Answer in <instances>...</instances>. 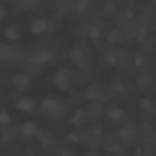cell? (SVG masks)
Here are the masks:
<instances>
[{"label":"cell","mask_w":156,"mask_h":156,"mask_svg":"<svg viewBox=\"0 0 156 156\" xmlns=\"http://www.w3.org/2000/svg\"><path fill=\"white\" fill-rule=\"evenodd\" d=\"M15 54L14 48L5 43L0 44V62L4 63L10 60Z\"/></svg>","instance_id":"8"},{"label":"cell","mask_w":156,"mask_h":156,"mask_svg":"<svg viewBox=\"0 0 156 156\" xmlns=\"http://www.w3.org/2000/svg\"><path fill=\"white\" fill-rule=\"evenodd\" d=\"M123 110L118 107H115L110 108L107 112V117L112 122H118L123 117Z\"/></svg>","instance_id":"13"},{"label":"cell","mask_w":156,"mask_h":156,"mask_svg":"<svg viewBox=\"0 0 156 156\" xmlns=\"http://www.w3.org/2000/svg\"><path fill=\"white\" fill-rule=\"evenodd\" d=\"M148 82V80L146 77H140L136 80V85L140 88L144 87Z\"/></svg>","instance_id":"27"},{"label":"cell","mask_w":156,"mask_h":156,"mask_svg":"<svg viewBox=\"0 0 156 156\" xmlns=\"http://www.w3.org/2000/svg\"><path fill=\"white\" fill-rule=\"evenodd\" d=\"M145 63V58L141 54H136L133 57V65L136 68H141Z\"/></svg>","instance_id":"22"},{"label":"cell","mask_w":156,"mask_h":156,"mask_svg":"<svg viewBox=\"0 0 156 156\" xmlns=\"http://www.w3.org/2000/svg\"><path fill=\"white\" fill-rule=\"evenodd\" d=\"M135 133V129L129 126H124L121 127L118 130V135L122 140H129L131 138Z\"/></svg>","instance_id":"14"},{"label":"cell","mask_w":156,"mask_h":156,"mask_svg":"<svg viewBox=\"0 0 156 156\" xmlns=\"http://www.w3.org/2000/svg\"><path fill=\"white\" fill-rule=\"evenodd\" d=\"M18 1H20V2H21V1H23V0H18Z\"/></svg>","instance_id":"31"},{"label":"cell","mask_w":156,"mask_h":156,"mask_svg":"<svg viewBox=\"0 0 156 156\" xmlns=\"http://www.w3.org/2000/svg\"><path fill=\"white\" fill-rule=\"evenodd\" d=\"M15 107L21 112L30 113L33 112L35 108V102L31 98L22 97L17 101Z\"/></svg>","instance_id":"6"},{"label":"cell","mask_w":156,"mask_h":156,"mask_svg":"<svg viewBox=\"0 0 156 156\" xmlns=\"http://www.w3.org/2000/svg\"><path fill=\"white\" fill-rule=\"evenodd\" d=\"M88 36L93 40H98L101 36V30L99 27L96 24H91L87 29Z\"/></svg>","instance_id":"15"},{"label":"cell","mask_w":156,"mask_h":156,"mask_svg":"<svg viewBox=\"0 0 156 156\" xmlns=\"http://www.w3.org/2000/svg\"><path fill=\"white\" fill-rule=\"evenodd\" d=\"M90 3V0H76L74 2V10L78 14L83 13Z\"/></svg>","instance_id":"16"},{"label":"cell","mask_w":156,"mask_h":156,"mask_svg":"<svg viewBox=\"0 0 156 156\" xmlns=\"http://www.w3.org/2000/svg\"><path fill=\"white\" fill-rule=\"evenodd\" d=\"M11 121V116L6 110L0 111V124L2 126L7 125Z\"/></svg>","instance_id":"21"},{"label":"cell","mask_w":156,"mask_h":156,"mask_svg":"<svg viewBox=\"0 0 156 156\" xmlns=\"http://www.w3.org/2000/svg\"><path fill=\"white\" fill-rule=\"evenodd\" d=\"M84 98L89 101L97 100L101 95L100 89L95 85L91 84L87 86L83 90Z\"/></svg>","instance_id":"10"},{"label":"cell","mask_w":156,"mask_h":156,"mask_svg":"<svg viewBox=\"0 0 156 156\" xmlns=\"http://www.w3.org/2000/svg\"><path fill=\"white\" fill-rule=\"evenodd\" d=\"M4 37L9 41H17L22 38V34L18 29L14 26H10L5 28L3 33Z\"/></svg>","instance_id":"11"},{"label":"cell","mask_w":156,"mask_h":156,"mask_svg":"<svg viewBox=\"0 0 156 156\" xmlns=\"http://www.w3.org/2000/svg\"><path fill=\"white\" fill-rule=\"evenodd\" d=\"M113 88L115 91L119 94H123L126 91V87L124 83L121 80L116 81L115 83Z\"/></svg>","instance_id":"23"},{"label":"cell","mask_w":156,"mask_h":156,"mask_svg":"<svg viewBox=\"0 0 156 156\" xmlns=\"http://www.w3.org/2000/svg\"><path fill=\"white\" fill-rule=\"evenodd\" d=\"M40 132L37 126L33 122H25L21 127L22 135L26 138H31L37 136Z\"/></svg>","instance_id":"9"},{"label":"cell","mask_w":156,"mask_h":156,"mask_svg":"<svg viewBox=\"0 0 156 156\" xmlns=\"http://www.w3.org/2000/svg\"><path fill=\"white\" fill-rule=\"evenodd\" d=\"M40 112L44 116L57 119L63 115L64 109L57 99L52 96H46L40 105Z\"/></svg>","instance_id":"1"},{"label":"cell","mask_w":156,"mask_h":156,"mask_svg":"<svg viewBox=\"0 0 156 156\" xmlns=\"http://www.w3.org/2000/svg\"><path fill=\"white\" fill-rule=\"evenodd\" d=\"M49 21L45 18H38L32 22L29 30L32 35L38 36L45 33L49 28Z\"/></svg>","instance_id":"5"},{"label":"cell","mask_w":156,"mask_h":156,"mask_svg":"<svg viewBox=\"0 0 156 156\" xmlns=\"http://www.w3.org/2000/svg\"><path fill=\"white\" fill-rule=\"evenodd\" d=\"M135 16V12L131 8H126L124 11V17L127 20H131Z\"/></svg>","instance_id":"26"},{"label":"cell","mask_w":156,"mask_h":156,"mask_svg":"<svg viewBox=\"0 0 156 156\" xmlns=\"http://www.w3.org/2000/svg\"><path fill=\"white\" fill-rule=\"evenodd\" d=\"M107 41L110 43H121L123 41V35L118 29H111L107 35Z\"/></svg>","instance_id":"12"},{"label":"cell","mask_w":156,"mask_h":156,"mask_svg":"<svg viewBox=\"0 0 156 156\" xmlns=\"http://www.w3.org/2000/svg\"><path fill=\"white\" fill-rule=\"evenodd\" d=\"M70 60L76 66H81L85 62V53L79 47L75 46L72 48L68 54Z\"/></svg>","instance_id":"7"},{"label":"cell","mask_w":156,"mask_h":156,"mask_svg":"<svg viewBox=\"0 0 156 156\" xmlns=\"http://www.w3.org/2000/svg\"><path fill=\"white\" fill-rule=\"evenodd\" d=\"M92 134L94 137H100L102 134V131L99 127H94L92 130Z\"/></svg>","instance_id":"28"},{"label":"cell","mask_w":156,"mask_h":156,"mask_svg":"<svg viewBox=\"0 0 156 156\" xmlns=\"http://www.w3.org/2000/svg\"><path fill=\"white\" fill-rule=\"evenodd\" d=\"M116 8V5L113 0L107 1L102 7V10L104 13H113Z\"/></svg>","instance_id":"20"},{"label":"cell","mask_w":156,"mask_h":156,"mask_svg":"<svg viewBox=\"0 0 156 156\" xmlns=\"http://www.w3.org/2000/svg\"><path fill=\"white\" fill-rule=\"evenodd\" d=\"M87 119V115L84 111L79 110L76 112L71 119L73 123L79 125L83 123Z\"/></svg>","instance_id":"18"},{"label":"cell","mask_w":156,"mask_h":156,"mask_svg":"<svg viewBox=\"0 0 156 156\" xmlns=\"http://www.w3.org/2000/svg\"><path fill=\"white\" fill-rule=\"evenodd\" d=\"M151 4H152V5L156 8V0H151Z\"/></svg>","instance_id":"30"},{"label":"cell","mask_w":156,"mask_h":156,"mask_svg":"<svg viewBox=\"0 0 156 156\" xmlns=\"http://www.w3.org/2000/svg\"><path fill=\"white\" fill-rule=\"evenodd\" d=\"M54 56L53 51L50 48L41 49L32 55L26 60L27 62L32 65L42 66L49 63Z\"/></svg>","instance_id":"2"},{"label":"cell","mask_w":156,"mask_h":156,"mask_svg":"<svg viewBox=\"0 0 156 156\" xmlns=\"http://www.w3.org/2000/svg\"><path fill=\"white\" fill-rule=\"evenodd\" d=\"M7 16V10L5 9L0 4V21L5 18Z\"/></svg>","instance_id":"29"},{"label":"cell","mask_w":156,"mask_h":156,"mask_svg":"<svg viewBox=\"0 0 156 156\" xmlns=\"http://www.w3.org/2000/svg\"><path fill=\"white\" fill-rule=\"evenodd\" d=\"M37 0H23L21 2V5L23 9L29 10L33 8L37 4Z\"/></svg>","instance_id":"24"},{"label":"cell","mask_w":156,"mask_h":156,"mask_svg":"<svg viewBox=\"0 0 156 156\" xmlns=\"http://www.w3.org/2000/svg\"><path fill=\"white\" fill-rule=\"evenodd\" d=\"M10 82L13 88L16 91L21 93L27 90L31 83L30 77L22 73H16L12 74Z\"/></svg>","instance_id":"4"},{"label":"cell","mask_w":156,"mask_h":156,"mask_svg":"<svg viewBox=\"0 0 156 156\" xmlns=\"http://www.w3.org/2000/svg\"><path fill=\"white\" fill-rule=\"evenodd\" d=\"M52 84L58 90L66 91L71 87V77L69 73L65 69L56 71L51 77Z\"/></svg>","instance_id":"3"},{"label":"cell","mask_w":156,"mask_h":156,"mask_svg":"<svg viewBox=\"0 0 156 156\" xmlns=\"http://www.w3.org/2000/svg\"><path fill=\"white\" fill-rule=\"evenodd\" d=\"M148 35L147 29L145 27H141L137 32L136 39L138 42H143L146 40Z\"/></svg>","instance_id":"19"},{"label":"cell","mask_w":156,"mask_h":156,"mask_svg":"<svg viewBox=\"0 0 156 156\" xmlns=\"http://www.w3.org/2000/svg\"><path fill=\"white\" fill-rule=\"evenodd\" d=\"M103 60L106 65L112 67L117 66L119 63L118 58L113 53H108L105 54L103 57Z\"/></svg>","instance_id":"17"},{"label":"cell","mask_w":156,"mask_h":156,"mask_svg":"<svg viewBox=\"0 0 156 156\" xmlns=\"http://www.w3.org/2000/svg\"><path fill=\"white\" fill-rule=\"evenodd\" d=\"M140 105L141 108L146 111L151 110L152 107L151 102L146 98H142L140 100Z\"/></svg>","instance_id":"25"}]
</instances>
